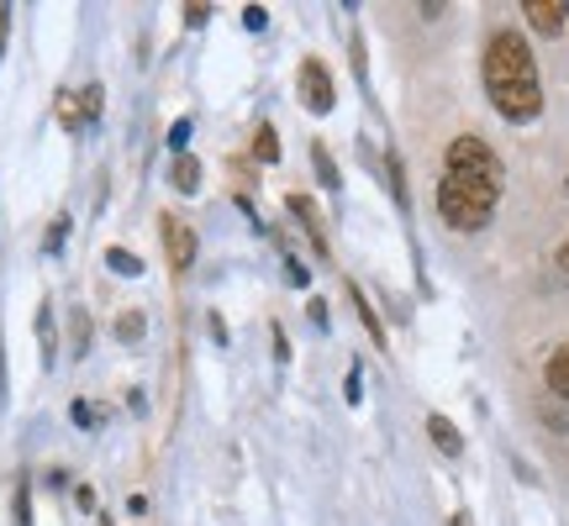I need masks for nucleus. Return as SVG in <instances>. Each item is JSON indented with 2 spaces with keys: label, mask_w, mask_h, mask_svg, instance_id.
Masks as SVG:
<instances>
[{
  "label": "nucleus",
  "mask_w": 569,
  "mask_h": 526,
  "mask_svg": "<svg viewBox=\"0 0 569 526\" xmlns=\"http://www.w3.org/2000/svg\"><path fill=\"white\" fill-rule=\"evenodd\" d=\"M522 11H528V27L532 32H543V38H559V32H565V21H569L565 0H528Z\"/></svg>",
  "instance_id": "6"
},
{
  "label": "nucleus",
  "mask_w": 569,
  "mask_h": 526,
  "mask_svg": "<svg viewBox=\"0 0 569 526\" xmlns=\"http://www.w3.org/2000/svg\"><path fill=\"white\" fill-rule=\"evenodd\" d=\"M427 437L438 443V453H443V458H459V453H465V437L453 432V422H448V416H427Z\"/></svg>",
  "instance_id": "8"
},
{
  "label": "nucleus",
  "mask_w": 569,
  "mask_h": 526,
  "mask_svg": "<svg viewBox=\"0 0 569 526\" xmlns=\"http://www.w3.org/2000/svg\"><path fill=\"white\" fill-rule=\"evenodd\" d=\"M17 526H32V510H27V485H17Z\"/></svg>",
  "instance_id": "18"
},
{
  "label": "nucleus",
  "mask_w": 569,
  "mask_h": 526,
  "mask_svg": "<svg viewBox=\"0 0 569 526\" xmlns=\"http://www.w3.org/2000/svg\"><path fill=\"white\" fill-rule=\"evenodd\" d=\"M348 301H353V311H359V322L369 326V343L386 347V326H380V316H375V305L365 301V290H359V284H348Z\"/></svg>",
  "instance_id": "10"
},
{
  "label": "nucleus",
  "mask_w": 569,
  "mask_h": 526,
  "mask_svg": "<svg viewBox=\"0 0 569 526\" xmlns=\"http://www.w3.org/2000/svg\"><path fill=\"white\" fill-rule=\"evenodd\" d=\"M101 117V84H84V90H63L59 95V122L69 132H90Z\"/></svg>",
  "instance_id": "3"
},
{
  "label": "nucleus",
  "mask_w": 569,
  "mask_h": 526,
  "mask_svg": "<svg viewBox=\"0 0 569 526\" xmlns=\"http://www.w3.org/2000/svg\"><path fill=\"white\" fill-rule=\"evenodd\" d=\"M290 211H296V222L306 226V237H311V247L327 259V232H322V216H317V205L306 201V195H290Z\"/></svg>",
  "instance_id": "7"
},
{
  "label": "nucleus",
  "mask_w": 569,
  "mask_h": 526,
  "mask_svg": "<svg viewBox=\"0 0 569 526\" xmlns=\"http://www.w3.org/2000/svg\"><path fill=\"white\" fill-rule=\"evenodd\" d=\"M284 280H290V284H301V290H306V269H301L296 259H290V253H284Z\"/></svg>",
  "instance_id": "17"
},
{
  "label": "nucleus",
  "mask_w": 569,
  "mask_h": 526,
  "mask_svg": "<svg viewBox=\"0 0 569 526\" xmlns=\"http://www.w3.org/2000/svg\"><path fill=\"white\" fill-rule=\"evenodd\" d=\"M559 274H565V280H569V237H565V243H559Z\"/></svg>",
  "instance_id": "23"
},
{
  "label": "nucleus",
  "mask_w": 569,
  "mask_h": 526,
  "mask_svg": "<svg viewBox=\"0 0 569 526\" xmlns=\"http://www.w3.org/2000/svg\"><path fill=\"white\" fill-rule=\"evenodd\" d=\"M84 332H90V326H84V316H74V353H84Z\"/></svg>",
  "instance_id": "22"
},
{
  "label": "nucleus",
  "mask_w": 569,
  "mask_h": 526,
  "mask_svg": "<svg viewBox=\"0 0 569 526\" xmlns=\"http://www.w3.org/2000/svg\"><path fill=\"white\" fill-rule=\"evenodd\" d=\"M169 180H174V190H180V195H196V190H201V159L180 153V159H174V169H169Z\"/></svg>",
  "instance_id": "11"
},
{
  "label": "nucleus",
  "mask_w": 569,
  "mask_h": 526,
  "mask_svg": "<svg viewBox=\"0 0 569 526\" xmlns=\"http://www.w3.org/2000/svg\"><path fill=\"white\" fill-rule=\"evenodd\" d=\"M69 416H74V422H84V426H90V422H96V405L74 401V405H69Z\"/></svg>",
  "instance_id": "20"
},
{
  "label": "nucleus",
  "mask_w": 569,
  "mask_h": 526,
  "mask_svg": "<svg viewBox=\"0 0 569 526\" xmlns=\"http://www.w3.org/2000/svg\"><path fill=\"white\" fill-rule=\"evenodd\" d=\"M543 380H549V390L559 395V401H569V343L549 353V368H543Z\"/></svg>",
  "instance_id": "9"
},
{
  "label": "nucleus",
  "mask_w": 569,
  "mask_h": 526,
  "mask_svg": "<svg viewBox=\"0 0 569 526\" xmlns=\"http://www.w3.org/2000/svg\"><path fill=\"white\" fill-rule=\"evenodd\" d=\"M38 337H42V364H53V358H59V343H53V311H48V305L38 311Z\"/></svg>",
  "instance_id": "12"
},
{
  "label": "nucleus",
  "mask_w": 569,
  "mask_h": 526,
  "mask_svg": "<svg viewBox=\"0 0 569 526\" xmlns=\"http://www.w3.org/2000/svg\"><path fill=\"white\" fill-rule=\"evenodd\" d=\"M63 232H69V216H59V222L48 226V253H53V247L63 243Z\"/></svg>",
  "instance_id": "19"
},
{
  "label": "nucleus",
  "mask_w": 569,
  "mask_h": 526,
  "mask_svg": "<svg viewBox=\"0 0 569 526\" xmlns=\"http://www.w3.org/2000/svg\"><path fill=\"white\" fill-rule=\"evenodd\" d=\"M507 169L480 138H453L443 159V184H438V216L453 232H480L496 216Z\"/></svg>",
  "instance_id": "1"
},
{
  "label": "nucleus",
  "mask_w": 569,
  "mask_h": 526,
  "mask_svg": "<svg viewBox=\"0 0 569 526\" xmlns=\"http://www.w3.org/2000/svg\"><path fill=\"white\" fill-rule=\"evenodd\" d=\"M253 159H259V163L280 159V138H274V127H259V138H253Z\"/></svg>",
  "instance_id": "13"
},
{
  "label": "nucleus",
  "mask_w": 569,
  "mask_h": 526,
  "mask_svg": "<svg viewBox=\"0 0 569 526\" xmlns=\"http://www.w3.org/2000/svg\"><path fill=\"white\" fill-rule=\"evenodd\" d=\"M101 526H111V516H101Z\"/></svg>",
  "instance_id": "25"
},
{
  "label": "nucleus",
  "mask_w": 569,
  "mask_h": 526,
  "mask_svg": "<svg viewBox=\"0 0 569 526\" xmlns=\"http://www.w3.org/2000/svg\"><path fill=\"white\" fill-rule=\"evenodd\" d=\"M106 263H111V269H117V274H132V280H138V274H142V263L132 259V253H127V247H111V253H106Z\"/></svg>",
  "instance_id": "14"
},
{
  "label": "nucleus",
  "mask_w": 569,
  "mask_h": 526,
  "mask_svg": "<svg viewBox=\"0 0 569 526\" xmlns=\"http://www.w3.org/2000/svg\"><path fill=\"white\" fill-rule=\"evenodd\" d=\"M486 95L507 122H532L543 111V84L538 63L522 32H496L486 48Z\"/></svg>",
  "instance_id": "2"
},
{
  "label": "nucleus",
  "mask_w": 569,
  "mask_h": 526,
  "mask_svg": "<svg viewBox=\"0 0 569 526\" xmlns=\"http://www.w3.org/2000/svg\"><path fill=\"white\" fill-rule=\"evenodd\" d=\"M448 526H469V522H465V516H453V522H448Z\"/></svg>",
  "instance_id": "24"
},
{
  "label": "nucleus",
  "mask_w": 569,
  "mask_h": 526,
  "mask_svg": "<svg viewBox=\"0 0 569 526\" xmlns=\"http://www.w3.org/2000/svg\"><path fill=\"white\" fill-rule=\"evenodd\" d=\"M159 232H163V247H169V263H174V274H184L190 263H196V232L180 222V216H159Z\"/></svg>",
  "instance_id": "5"
},
{
  "label": "nucleus",
  "mask_w": 569,
  "mask_h": 526,
  "mask_svg": "<svg viewBox=\"0 0 569 526\" xmlns=\"http://www.w3.org/2000/svg\"><path fill=\"white\" fill-rule=\"evenodd\" d=\"M301 101H306V111H317V117H327L332 111V74H327V63L322 59H306L301 63Z\"/></svg>",
  "instance_id": "4"
},
{
  "label": "nucleus",
  "mask_w": 569,
  "mask_h": 526,
  "mask_svg": "<svg viewBox=\"0 0 569 526\" xmlns=\"http://www.w3.org/2000/svg\"><path fill=\"white\" fill-rule=\"evenodd\" d=\"M117 337H122V343H138V337H142V316H138V311H127L122 322H117Z\"/></svg>",
  "instance_id": "16"
},
{
  "label": "nucleus",
  "mask_w": 569,
  "mask_h": 526,
  "mask_svg": "<svg viewBox=\"0 0 569 526\" xmlns=\"http://www.w3.org/2000/svg\"><path fill=\"white\" fill-rule=\"evenodd\" d=\"M169 142H174V148H184V142H190V122H174V127H169Z\"/></svg>",
  "instance_id": "21"
},
{
  "label": "nucleus",
  "mask_w": 569,
  "mask_h": 526,
  "mask_svg": "<svg viewBox=\"0 0 569 526\" xmlns=\"http://www.w3.org/2000/svg\"><path fill=\"white\" fill-rule=\"evenodd\" d=\"M311 159H317V174L327 180V190H338V184H343V180H338V169H332V159H327V148H322V142L311 148Z\"/></svg>",
  "instance_id": "15"
}]
</instances>
